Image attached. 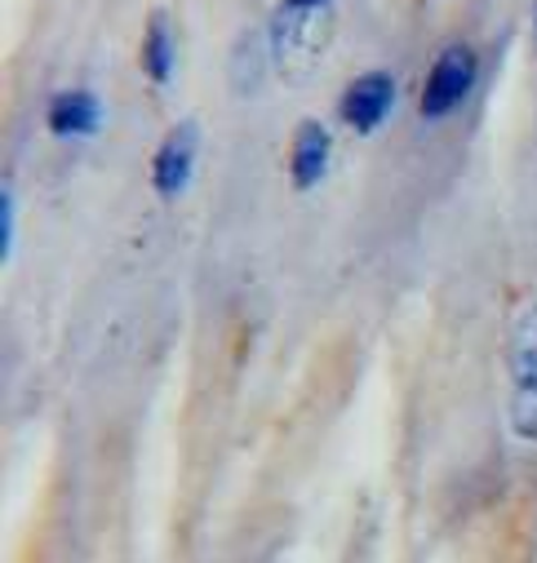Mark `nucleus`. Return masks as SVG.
Listing matches in <instances>:
<instances>
[{"label": "nucleus", "mask_w": 537, "mask_h": 563, "mask_svg": "<svg viewBox=\"0 0 537 563\" xmlns=\"http://www.w3.org/2000/svg\"><path fill=\"white\" fill-rule=\"evenodd\" d=\"M333 27H338L333 0H281L272 27H266L276 76L285 85H307L333 45Z\"/></svg>", "instance_id": "1"}, {"label": "nucleus", "mask_w": 537, "mask_h": 563, "mask_svg": "<svg viewBox=\"0 0 537 563\" xmlns=\"http://www.w3.org/2000/svg\"><path fill=\"white\" fill-rule=\"evenodd\" d=\"M506 435L537 449V302H524L506 342Z\"/></svg>", "instance_id": "2"}, {"label": "nucleus", "mask_w": 537, "mask_h": 563, "mask_svg": "<svg viewBox=\"0 0 537 563\" xmlns=\"http://www.w3.org/2000/svg\"><path fill=\"white\" fill-rule=\"evenodd\" d=\"M475 85H480V54H475V45H467V41L445 45V49L436 54L427 80H423L418 115H423L427 124H440V120L458 115V111L471 102Z\"/></svg>", "instance_id": "3"}, {"label": "nucleus", "mask_w": 537, "mask_h": 563, "mask_svg": "<svg viewBox=\"0 0 537 563\" xmlns=\"http://www.w3.org/2000/svg\"><path fill=\"white\" fill-rule=\"evenodd\" d=\"M395 98H399V80H395L386 67H373V71H360V76L342 89L338 115H342V124H347L351 133L369 137V133H377V129L391 120Z\"/></svg>", "instance_id": "4"}, {"label": "nucleus", "mask_w": 537, "mask_h": 563, "mask_svg": "<svg viewBox=\"0 0 537 563\" xmlns=\"http://www.w3.org/2000/svg\"><path fill=\"white\" fill-rule=\"evenodd\" d=\"M196 165H200V129L196 120H178L152 156V191L161 200H183L191 178H196Z\"/></svg>", "instance_id": "5"}, {"label": "nucleus", "mask_w": 537, "mask_h": 563, "mask_svg": "<svg viewBox=\"0 0 537 563\" xmlns=\"http://www.w3.org/2000/svg\"><path fill=\"white\" fill-rule=\"evenodd\" d=\"M45 129L58 143H85L102 129V98L94 89H63L45 107Z\"/></svg>", "instance_id": "6"}, {"label": "nucleus", "mask_w": 537, "mask_h": 563, "mask_svg": "<svg viewBox=\"0 0 537 563\" xmlns=\"http://www.w3.org/2000/svg\"><path fill=\"white\" fill-rule=\"evenodd\" d=\"M329 165H333V133L325 129V120H303L289 143V183L298 191H316L329 178Z\"/></svg>", "instance_id": "7"}, {"label": "nucleus", "mask_w": 537, "mask_h": 563, "mask_svg": "<svg viewBox=\"0 0 537 563\" xmlns=\"http://www.w3.org/2000/svg\"><path fill=\"white\" fill-rule=\"evenodd\" d=\"M139 63H143V76H147L152 85H169V80H174L178 41H174V32H169V19H165V14H152V19H147Z\"/></svg>", "instance_id": "8"}, {"label": "nucleus", "mask_w": 537, "mask_h": 563, "mask_svg": "<svg viewBox=\"0 0 537 563\" xmlns=\"http://www.w3.org/2000/svg\"><path fill=\"white\" fill-rule=\"evenodd\" d=\"M272 67V45H266V36L257 32H244L235 54H231V76H235V89L240 93H253L262 85V71Z\"/></svg>", "instance_id": "9"}, {"label": "nucleus", "mask_w": 537, "mask_h": 563, "mask_svg": "<svg viewBox=\"0 0 537 563\" xmlns=\"http://www.w3.org/2000/svg\"><path fill=\"white\" fill-rule=\"evenodd\" d=\"M14 244H19V191L14 183L0 187V262L14 257Z\"/></svg>", "instance_id": "10"}, {"label": "nucleus", "mask_w": 537, "mask_h": 563, "mask_svg": "<svg viewBox=\"0 0 537 563\" xmlns=\"http://www.w3.org/2000/svg\"><path fill=\"white\" fill-rule=\"evenodd\" d=\"M533 41H537V14H533Z\"/></svg>", "instance_id": "11"}]
</instances>
